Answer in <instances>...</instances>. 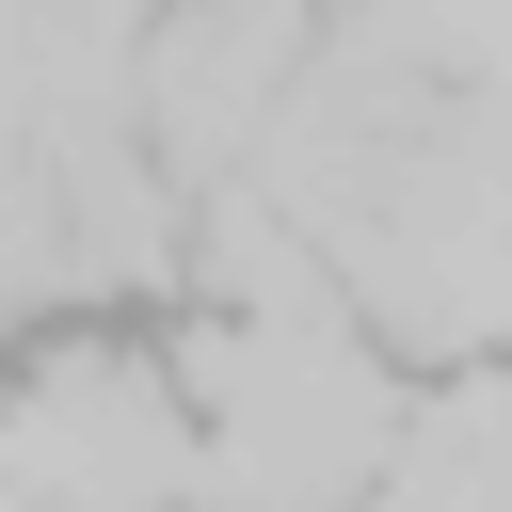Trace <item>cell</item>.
<instances>
[{"label": "cell", "mask_w": 512, "mask_h": 512, "mask_svg": "<svg viewBox=\"0 0 512 512\" xmlns=\"http://www.w3.org/2000/svg\"><path fill=\"white\" fill-rule=\"evenodd\" d=\"M0 480H16L32 512H176V496H192V416H176L160 368L80 352V368H48V384L0 416Z\"/></svg>", "instance_id": "6da1fadb"}, {"label": "cell", "mask_w": 512, "mask_h": 512, "mask_svg": "<svg viewBox=\"0 0 512 512\" xmlns=\"http://www.w3.org/2000/svg\"><path fill=\"white\" fill-rule=\"evenodd\" d=\"M288 64H304V0H208V16L160 32L144 112H160V144L192 176H224V160H256V112L288 96Z\"/></svg>", "instance_id": "7a4b0ae2"}, {"label": "cell", "mask_w": 512, "mask_h": 512, "mask_svg": "<svg viewBox=\"0 0 512 512\" xmlns=\"http://www.w3.org/2000/svg\"><path fill=\"white\" fill-rule=\"evenodd\" d=\"M0 512H32V496H16V480H0Z\"/></svg>", "instance_id": "3957f363"}]
</instances>
